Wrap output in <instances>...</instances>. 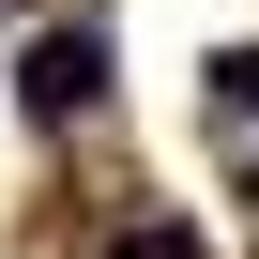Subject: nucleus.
Wrapping results in <instances>:
<instances>
[{
	"label": "nucleus",
	"instance_id": "f257e3e1",
	"mask_svg": "<svg viewBox=\"0 0 259 259\" xmlns=\"http://www.w3.org/2000/svg\"><path fill=\"white\" fill-rule=\"evenodd\" d=\"M107 107V16H61V31H31V61H16V122H92Z\"/></svg>",
	"mask_w": 259,
	"mask_h": 259
},
{
	"label": "nucleus",
	"instance_id": "f03ea898",
	"mask_svg": "<svg viewBox=\"0 0 259 259\" xmlns=\"http://www.w3.org/2000/svg\"><path fill=\"white\" fill-rule=\"evenodd\" d=\"M107 259H213V244H198V229H183V213H138V229H122V244H107Z\"/></svg>",
	"mask_w": 259,
	"mask_h": 259
},
{
	"label": "nucleus",
	"instance_id": "7ed1b4c3",
	"mask_svg": "<svg viewBox=\"0 0 259 259\" xmlns=\"http://www.w3.org/2000/svg\"><path fill=\"white\" fill-rule=\"evenodd\" d=\"M213 107H259V46H229V61H213Z\"/></svg>",
	"mask_w": 259,
	"mask_h": 259
}]
</instances>
